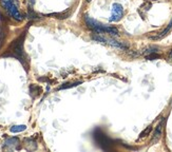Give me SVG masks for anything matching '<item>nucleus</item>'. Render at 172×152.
I'll use <instances>...</instances> for the list:
<instances>
[{
    "instance_id": "nucleus-1",
    "label": "nucleus",
    "mask_w": 172,
    "mask_h": 152,
    "mask_svg": "<svg viewBox=\"0 0 172 152\" xmlns=\"http://www.w3.org/2000/svg\"><path fill=\"white\" fill-rule=\"evenodd\" d=\"M85 21L86 24L88 26V28H90L91 30L96 32V33H108L111 34V35H118V30L116 28L104 26V24L99 23L96 20L92 19L91 17H89L88 15L85 16Z\"/></svg>"
},
{
    "instance_id": "nucleus-2",
    "label": "nucleus",
    "mask_w": 172,
    "mask_h": 152,
    "mask_svg": "<svg viewBox=\"0 0 172 152\" xmlns=\"http://www.w3.org/2000/svg\"><path fill=\"white\" fill-rule=\"evenodd\" d=\"M0 3L7 10V12L9 13L12 18H14L17 21H21L22 20V15L20 14V12L18 11L17 7L14 4L13 0H0Z\"/></svg>"
},
{
    "instance_id": "nucleus-3",
    "label": "nucleus",
    "mask_w": 172,
    "mask_h": 152,
    "mask_svg": "<svg viewBox=\"0 0 172 152\" xmlns=\"http://www.w3.org/2000/svg\"><path fill=\"white\" fill-rule=\"evenodd\" d=\"M123 15H124L123 7H121L119 3H115V4H113V7H112V14H111V18H110L111 21L112 22L118 21V20L121 19Z\"/></svg>"
},
{
    "instance_id": "nucleus-4",
    "label": "nucleus",
    "mask_w": 172,
    "mask_h": 152,
    "mask_svg": "<svg viewBox=\"0 0 172 152\" xmlns=\"http://www.w3.org/2000/svg\"><path fill=\"white\" fill-rule=\"evenodd\" d=\"M164 124H165V118H162V121H160V124H158L157 127H156L155 131H154L153 135H152V140H151V144H152V145L160 140V136H162V132H163Z\"/></svg>"
},
{
    "instance_id": "nucleus-5",
    "label": "nucleus",
    "mask_w": 172,
    "mask_h": 152,
    "mask_svg": "<svg viewBox=\"0 0 172 152\" xmlns=\"http://www.w3.org/2000/svg\"><path fill=\"white\" fill-rule=\"evenodd\" d=\"M171 30H172V19H171V21L169 22V24H168V26H166L160 33H157V34H155V35H149V38L152 39V40H160V39L165 37V36L167 35Z\"/></svg>"
},
{
    "instance_id": "nucleus-6",
    "label": "nucleus",
    "mask_w": 172,
    "mask_h": 152,
    "mask_svg": "<svg viewBox=\"0 0 172 152\" xmlns=\"http://www.w3.org/2000/svg\"><path fill=\"white\" fill-rule=\"evenodd\" d=\"M13 52L20 58L22 56V38H19L18 40H16L13 43Z\"/></svg>"
},
{
    "instance_id": "nucleus-7",
    "label": "nucleus",
    "mask_w": 172,
    "mask_h": 152,
    "mask_svg": "<svg viewBox=\"0 0 172 152\" xmlns=\"http://www.w3.org/2000/svg\"><path fill=\"white\" fill-rule=\"evenodd\" d=\"M158 50L157 47H154V45H150V47H147L145 48L144 50H143V52H141V54L144 55H149V54H152V53H156Z\"/></svg>"
},
{
    "instance_id": "nucleus-8",
    "label": "nucleus",
    "mask_w": 172,
    "mask_h": 152,
    "mask_svg": "<svg viewBox=\"0 0 172 152\" xmlns=\"http://www.w3.org/2000/svg\"><path fill=\"white\" fill-rule=\"evenodd\" d=\"M24 142H28V144H26V149L34 150V149H36V148H37V144H36V142H34L33 140H31V138H26V140H24Z\"/></svg>"
},
{
    "instance_id": "nucleus-9",
    "label": "nucleus",
    "mask_w": 172,
    "mask_h": 152,
    "mask_svg": "<svg viewBox=\"0 0 172 152\" xmlns=\"http://www.w3.org/2000/svg\"><path fill=\"white\" fill-rule=\"evenodd\" d=\"M26 129V126H24V125H17V126H13L11 127V132L13 133H18V132H22V131H24Z\"/></svg>"
},
{
    "instance_id": "nucleus-10",
    "label": "nucleus",
    "mask_w": 172,
    "mask_h": 152,
    "mask_svg": "<svg viewBox=\"0 0 172 152\" xmlns=\"http://www.w3.org/2000/svg\"><path fill=\"white\" fill-rule=\"evenodd\" d=\"M19 142V140H18V138H16V137H13V138H7V140H5V146H15V145H17Z\"/></svg>"
},
{
    "instance_id": "nucleus-11",
    "label": "nucleus",
    "mask_w": 172,
    "mask_h": 152,
    "mask_svg": "<svg viewBox=\"0 0 172 152\" xmlns=\"http://www.w3.org/2000/svg\"><path fill=\"white\" fill-rule=\"evenodd\" d=\"M151 130H152V126L147 127V128L145 129V130L141 133V135H139L138 140H141V138H144V137H146V136H148V135H149V133L151 132Z\"/></svg>"
},
{
    "instance_id": "nucleus-12",
    "label": "nucleus",
    "mask_w": 172,
    "mask_h": 152,
    "mask_svg": "<svg viewBox=\"0 0 172 152\" xmlns=\"http://www.w3.org/2000/svg\"><path fill=\"white\" fill-rule=\"evenodd\" d=\"M80 81H78V83H66V85L64 86H60L59 87V90H62V89H68V88H72V87H76V86L80 85Z\"/></svg>"
},
{
    "instance_id": "nucleus-13",
    "label": "nucleus",
    "mask_w": 172,
    "mask_h": 152,
    "mask_svg": "<svg viewBox=\"0 0 172 152\" xmlns=\"http://www.w3.org/2000/svg\"><path fill=\"white\" fill-rule=\"evenodd\" d=\"M147 59L149 60H154V59H157V58H160V55L155 54V53H152V54H149L146 56Z\"/></svg>"
},
{
    "instance_id": "nucleus-14",
    "label": "nucleus",
    "mask_w": 172,
    "mask_h": 152,
    "mask_svg": "<svg viewBox=\"0 0 172 152\" xmlns=\"http://www.w3.org/2000/svg\"><path fill=\"white\" fill-rule=\"evenodd\" d=\"M152 7V4H151L149 1H147V2H145L144 4L141 5V10H144V11H148V10H150V7Z\"/></svg>"
},
{
    "instance_id": "nucleus-15",
    "label": "nucleus",
    "mask_w": 172,
    "mask_h": 152,
    "mask_svg": "<svg viewBox=\"0 0 172 152\" xmlns=\"http://www.w3.org/2000/svg\"><path fill=\"white\" fill-rule=\"evenodd\" d=\"M168 58H169V60H171V61H172V50L170 51V53H169V56H168Z\"/></svg>"
},
{
    "instance_id": "nucleus-16",
    "label": "nucleus",
    "mask_w": 172,
    "mask_h": 152,
    "mask_svg": "<svg viewBox=\"0 0 172 152\" xmlns=\"http://www.w3.org/2000/svg\"><path fill=\"white\" fill-rule=\"evenodd\" d=\"M87 1H88V2H90V1H91V0H87Z\"/></svg>"
}]
</instances>
